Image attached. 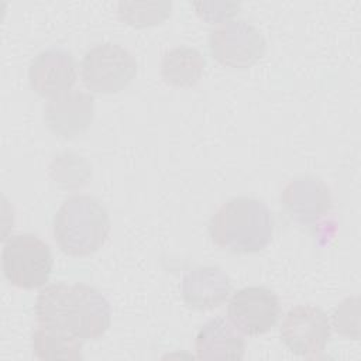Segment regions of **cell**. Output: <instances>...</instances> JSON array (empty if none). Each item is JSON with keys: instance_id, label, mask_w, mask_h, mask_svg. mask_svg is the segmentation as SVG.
<instances>
[{"instance_id": "7c38bea8", "label": "cell", "mask_w": 361, "mask_h": 361, "mask_svg": "<svg viewBox=\"0 0 361 361\" xmlns=\"http://www.w3.org/2000/svg\"><path fill=\"white\" fill-rule=\"evenodd\" d=\"M180 292L189 307L212 310L226 302L231 292V281L220 267H196L183 275Z\"/></svg>"}, {"instance_id": "277c9868", "label": "cell", "mask_w": 361, "mask_h": 361, "mask_svg": "<svg viewBox=\"0 0 361 361\" xmlns=\"http://www.w3.org/2000/svg\"><path fill=\"white\" fill-rule=\"evenodd\" d=\"M52 267L49 245L35 234L11 235L3 245V275L16 288L31 290L44 286L51 276Z\"/></svg>"}, {"instance_id": "2e32d148", "label": "cell", "mask_w": 361, "mask_h": 361, "mask_svg": "<svg viewBox=\"0 0 361 361\" xmlns=\"http://www.w3.org/2000/svg\"><path fill=\"white\" fill-rule=\"evenodd\" d=\"M171 1H120L117 14L128 25L144 28L161 24L171 16Z\"/></svg>"}, {"instance_id": "52a82bcc", "label": "cell", "mask_w": 361, "mask_h": 361, "mask_svg": "<svg viewBox=\"0 0 361 361\" xmlns=\"http://www.w3.org/2000/svg\"><path fill=\"white\" fill-rule=\"evenodd\" d=\"M331 334L327 314L313 305L290 307L282 319L279 336L289 351L302 357H316L326 348Z\"/></svg>"}, {"instance_id": "ba28073f", "label": "cell", "mask_w": 361, "mask_h": 361, "mask_svg": "<svg viewBox=\"0 0 361 361\" xmlns=\"http://www.w3.org/2000/svg\"><path fill=\"white\" fill-rule=\"evenodd\" d=\"M227 314L238 331L261 336L269 331L281 316L279 298L267 286H245L233 293Z\"/></svg>"}, {"instance_id": "3957f363", "label": "cell", "mask_w": 361, "mask_h": 361, "mask_svg": "<svg viewBox=\"0 0 361 361\" xmlns=\"http://www.w3.org/2000/svg\"><path fill=\"white\" fill-rule=\"evenodd\" d=\"M52 233L61 251L71 257H87L104 245L110 233V217L96 197L73 195L56 210Z\"/></svg>"}, {"instance_id": "9c48e42d", "label": "cell", "mask_w": 361, "mask_h": 361, "mask_svg": "<svg viewBox=\"0 0 361 361\" xmlns=\"http://www.w3.org/2000/svg\"><path fill=\"white\" fill-rule=\"evenodd\" d=\"M78 79L73 55L59 47L38 52L30 62L28 80L31 89L42 97H56L69 92Z\"/></svg>"}, {"instance_id": "6da1fadb", "label": "cell", "mask_w": 361, "mask_h": 361, "mask_svg": "<svg viewBox=\"0 0 361 361\" xmlns=\"http://www.w3.org/2000/svg\"><path fill=\"white\" fill-rule=\"evenodd\" d=\"M37 323L82 343L100 338L110 327L111 309L107 299L86 283H52L35 300Z\"/></svg>"}, {"instance_id": "4fadbf2b", "label": "cell", "mask_w": 361, "mask_h": 361, "mask_svg": "<svg viewBox=\"0 0 361 361\" xmlns=\"http://www.w3.org/2000/svg\"><path fill=\"white\" fill-rule=\"evenodd\" d=\"M196 357L200 360H243L245 340L230 320H207L195 338Z\"/></svg>"}, {"instance_id": "8992f818", "label": "cell", "mask_w": 361, "mask_h": 361, "mask_svg": "<svg viewBox=\"0 0 361 361\" xmlns=\"http://www.w3.org/2000/svg\"><path fill=\"white\" fill-rule=\"evenodd\" d=\"M265 48L262 32L244 18L220 23L209 34L210 54L223 66L250 68L264 56Z\"/></svg>"}, {"instance_id": "8fae6325", "label": "cell", "mask_w": 361, "mask_h": 361, "mask_svg": "<svg viewBox=\"0 0 361 361\" xmlns=\"http://www.w3.org/2000/svg\"><path fill=\"white\" fill-rule=\"evenodd\" d=\"M94 117V99L82 90H69L52 97L44 107L47 127L61 138H75L83 134Z\"/></svg>"}, {"instance_id": "5bb4252c", "label": "cell", "mask_w": 361, "mask_h": 361, "mask_svg": "<svg viewBox=\"0 0 361 361\" xmlns=\"http://www.w3.org/2000/svg\"><path fill=\"white\" fill-rule=\"evenodd\" d=\"M204 71V58L193 47L178 45L168 49L161 59V76L175 87L195 86Z\"/></svg>"}, {"instance_id": "30bf717a", "label": "cell", "mask_w": 361, "mask_h": 361, "mask_svg": "<svg viewBox=\"0 0 361 361\" xmlns=\"http://www.w3.org/2000/svg\"><path fill=\"white\" fill-rule=\"evenodd\" d=\"M281 204L293 221L313 226L331 210L333 199L322 179L305 175L288 182L281 193Z\"/></svg>"}, {"instance_id": "9a60e30c", "label": "cell", "mask_w": 361, "mask_h": 361, "mask_svg": "<svg viewBox=\"0 0 361 361\" xmlns=\"http://www.w3.org/2000/svg\"><path fill=\"white\" fill-rule=\"evenodd\" d=\"M32 353L39 360H80L82 341L38 324L32 331Z\"/></svg>"}, {"instance_id": "5b68a950", "label": "cell", "mask_w": 361, "mask_h": 361, "mask_svg": "<svg viewBox=\"0 0 361 361\" xmlns=\"http://www.w3.org/2000/svg\"><path fill=\"white\" fill-rule=\"evenodd\" d=\"M137 61L123 45L103 42L86 51L80 62L83 85L93 93L113 94L124 90L137 75Z\"/></svg>"}, {"instance_id": "7a4b0ae2", "label": "cell", "mask_w": 361, "mask_h": 361, "mask_svg": "<svg viewBox=\"0 0 361 361\" xmlns=\"http://www.w3.org/2000/svg\"><path fill=\"white\" fill-rule=\"evenodd\" d=\"M209 235L221 250L257 254L272 241L274 217L264 202L237 196L223 203L210 217Z\"/></svg>"}, {"instance_id": "ac0fdd59", "label": "cell", "mask_w": 361, "mask_h": 361, "mask_svg": "<svg viewBox=\"0 0 361 361\" xmlns=\"http://www.w3.org/2000/svg\"><path fill=\"white\" fill-rule=\"evenodd\" d=\"M196 13L209 23H224L240 8L238 3L233 1H195L192 4Z\"/></svg>"}, {"instance_id": "e0dca14e", "label": "cell", "mask_w": 361, "mask_h": 361, "mask_svg": "<svg viewBox=\"0 0 361 361\" xmlns=\"http://www.w3.org/2000/svg\"><path fill=\"white\" fill-rule=\"evenodd\" d=\"M358 298L344 299L333 313V327L334 330L345 337L358 340L360 324H358Z\"/></svg>"}]
</instances>
